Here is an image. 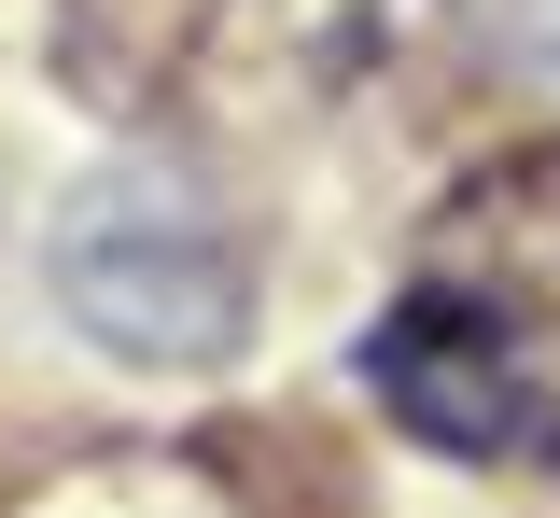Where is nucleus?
Instances as JSON below:
<instances>
[{
    "instance_id": "2",
    "label": "nucleus",
    "mask_w": 560,
    "mask_h": 518,
    "mask_svg": "<svg viewBox=\"0 0 560 518\" xmlns=\"http://www.w3.org/2000/svg\"><path fill=\"white\" fill-rule=\"evenodd\" d=\"M364 392L407 421L420 448H463V462H504V448L547 435V365H533V308L477 295L463 267H420L407 295L364 322Z\"/></svg>"
},
{
    "instance_id": "3",
    "label": "nucleus",
    "mask_w": 560,
    "mask_h": 518,
    "mask_svg": "<svg viewBox=\"0 0 560 518\" xmlns=\"http://www.w3.org/2000/svg\"><path fill=\"white\" fill-rule=\"evenodd\" d=\"M547 421H560V407H547Z\"/></svg>"
},
{
    "instance_id": "1",
    "label": "nucleus",
    "mask_w": 560,
    "mask_h": 518,
    "mask_svg": "<svg viewBox=\"0 0 560 518\" xmlns=\"http://www.w3.org/2000/svg\"><path fill=\"white\" fill-rule=\"evenodd\" d=\"M57 308L127 365H224L238 322H253V267H238V224L197 183L113 168L57 224Z\"/></svg>"
}]
</instances>
